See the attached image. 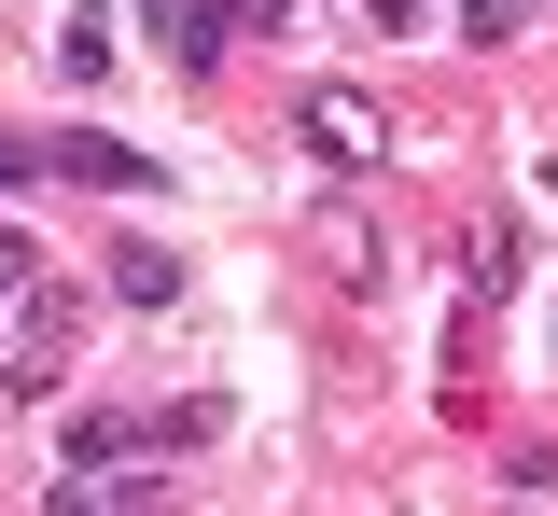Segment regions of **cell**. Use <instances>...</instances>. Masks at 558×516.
Returning <instances> with one entry per match:
<instances>
[{
  "instance_id": "6da1fadb",
  "label": "cell",
  "mask_w": 558,
  "mask_h": 516,
  "mask_svg": "<svg viewBox=\"0 0 558 516\" xmlns=\"http://www.w3.org/2000/svg\"><path fill=\"white\" fill-rule=\"evenodd\" d=\"M266 14H279V0H140V28H154L182 71H223V57H238Z\"/></svg>"
},
{
  "instance_id": "7a4b0ae2",
  "label": "cell",
  "mask_w": 558,
  "mask_h": 516,
  "mask_svg": "<svg viewBox=\"0 0 558 516\" xmlns=\"http://www.w3.org/2000/svg\"><path fill=\"white\" fill-rule=\"evenodd\" d=\"M43 168H57V182H98V196H140V182H154V153L98 140V126H70V140H43Z\"/></svg>"
},
{
  "instance_id": "3957f363",
  "label": "cell",
  "mask_w": 558,
  "mask_h": 516,
  "mask_svg": "<svg viewBox=\"0 0 558 516\" xmlns=\"http://www.w3.org/2000/svg\"><path fill=\"white\" fill-rule=\"evenodd\" d=\"M293 126H307V153H322V168H377V112H363V98H307Z\"/></svg>"
},
{
  "instance_id": "277c9868",
  "label": "cell",
  "mask_w": 558,
  "mask_h": 516,
  "mask_svg": "<svg viewBox=\"0 0 558 516\" xmlns=\"http://www.w3.org/2000/svg\"><path fill=\"white\" fill-rule=\"evenodd\" d=\"M57 349H70V294H28V335H14V377L0 391H57Z\"/></svg>"
},
{
  "instance_id": "5b68a950",
  "label": "cell",
  "mask_w": 558,
  "mask_h": 516,
  "mask_svg": "<svg viewBox=\"0 0 558 516\" xmlns=\"http://www.w3.org/2000/svg\"><path fill=\"white\" fill-rule=\"evenodd\" d=\"M112 294H126V307H168V294H182V251H154V237H112Z\"/></svg>"
},
{
  "instance_id": "8992f818",
  "label": "cell",
  "mask_w": 558,
  "mask_h": 516,
  "mask_svg": "<svg viewBox=\"0 0 558 516\" xmlns=\"http://www.w3.org/2000/svg\"><path fill=\"white\" fill-rule=\"evenodd\" d=\"M57 71H70V84L112 71V14H70V28H57Z\"/></svg>"
},
{
  "instance_id": "52a82bcc",
  "label": "cell",
  "mask_w": 558,
  "mask_h": 516,
  "mask_svg": "<svg viewBox=\"0 0 558 516\" xmlns=\"http://www.w3.org/2000/svg\"><path fill=\"white\" fill-rule=\"evenodd\" d=\"M531 28V0H461V42H517Z\"/></svg>"
},
{
  "instance_id": "ba28073f",
  "label": "cell",
  "mask_w": 558,
  "mask_h": 516,
  "mask_svg": "<svg viewBox=\"0 0 558 516\" xmlns=\"http://www.w3.org/2000/svg\"><path fill=\"white\" fill-rule=\"evenodd\" d=\"M0 294H43V251H28L14 223H0Z\"/></svg>"
},
{
  "instance_id": "9c48e42d",
  "label": "cell",
  "mask_w": 558,
  "mask_h": 516,
  "mask_svg": "<svg viewBox=\"0 0 558 516\" xmlns=\"http://www.w3.org/2000/svg\"><path fill=\"white\" fill-rule=\"evenodd\" d=\"M28 168H43V153H14V140H0V196H14V182H28Z\"/></svg>"
},
{
  "instance_id": "30bf717a",
  "label": "cell",
  "mask_w": 558,
  "mask_h": 516,
  "mask_svg": "<svg viewBox=\"0 0 558 516\" xmlns=\"http://www.w3.org/2000/svg\"><path fill=\"white\" fill-rule=\"evenodd\" d=\"M57 516H112V503H98V489H57Z\"/></svg>"
}]
</instances>
